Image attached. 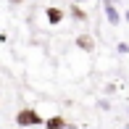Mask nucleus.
Here are the masks:
<instances>
[{"instance_id":"13","label":"nucleus","mask_w":129,"mask_h":129,"mask_svg":"<svg viewBox=\"0 0 129 129\" xmlns=\"http://www.w3.org/2000/svg\"><path fill=\"white\" fill-rule=\"evenodd\" d=\"M42 129H45V126H42Z\"/></svg>"},{"instance_id":"11","label":"nucleus","mask_w":129,"mask_h":129,"mask_svg":"<svg viewBox=\"0 0 129 129\" xmlns=\"http://www.w3.org/2000/svg\"><path fill=\"white\" fill-rule=\"evenodd\" d=\"M124 19H126V21H129V11H126V13H124Z\"/></svg>"},{"instance_id":"3","label":"nucleus","mask_w":129,"mask_h":129,"mask_svg":"<svg viewBox=\"0 0 129 129\" xmlns=\"http://www.w3.org/2000/svg\"><path fill=\"white\" fill-rule=\"evenodd\" d=\"M69 126V121L63 119V116H48V119H45V129H66Z\"/></svg>"},{"instance_id":"2","label":"nucleus","mask_w":129,"mask_h":129,"mask_svg":"<svg viewBox=\"0 0 129 129\" xmlns=\"http://www.w3.org/2000/svg\"><path fill=\"white\" fill-rule=\"evenodd\" d=\"M45 19H48V24H50V26H58V24L63 21V11H61V8H55V5H50V8L45 11Z\"/></svg>"},{"instance_id":"10","label":"nucleus","mask_w":129,"mask_h":129,"mask_svg":"<svg viewBox=\"0 0 129 129\" xmlns=\"http://www.w3.org/2000/svg\"><path fill=\"white\" fill-rule=\"evenodd\" d=\"M66 129H79V126H77V124H69V126H66Z\"/></svg>"},{"instance_id":"12","label":"nucleus","mask_w":129,"mask_h":129,"mask_svg":"<svg viewBox=\"0 0 129 129\" xmlns=\"http://www.w3.org/2000/svg\"><path fill=\"white\" fill-rule=\"evenodd\" d=\"M74 3H84V0H74Z\"/></svg>"},{"instance_id":"1","label":"nucleus","mask_w":129,"mask_h":129,"mask_svg":"<svg viewBox=\"0 0 129 129\" xmlns=\"http://www.w3.org/2000/svg\"><path fill=\"white\" fill-rule=\"evenodd\" d=\"M16 126L21 129H37V126H45V119L40 116L37 108H21L16 113Z\"/></svg>"},{"instance_id":"7","label":"nucleus","mask_w":129,"mask_h":129,"mask_svg":"<svg viewBox=\"0 0 129 129\" xmlns=\"http://www.w3.org/2000/svg\"><path fill=\"white\" fill-rule=\"evenodd\" d=\"M119 53H129V45L126 42H119Z\"/></svg>"},{"instance_id":"5","label":"nucleus","mask_w":129,"mask_h":129,"mask_svg":"<svg viewBox=\"0 0 129 129\" xmlns=\"http://www.w3.org/2000/svg\"><path fill=\"white\" fill-rule=\"evenodd\" d=\"M105 16H108V21H111L113 26L121 24V13L116 11V5H105Z\"/></svg>"},{"instance_id":"4","label":"nucleus","mask_w":129,"mask_h":129,"mask_svg":"<svg viewBox=\"0 0 129 129\" xmlns=\"http://www.w3.org/2000/svg\"><path fill=\"white\" fill-rule=\"evenodd\" d=\"M77 45H79V50H84V53H92V50H95V40H92L90 34H79V37H77Z\"/></svg>"},{"instance_id":"8","label":"nucleus","mask_w":129,"mask_h":129,"mask_svg":"<svg viewBox=\"0 0 129 129\" xmlns=\"http://www.w3.org/2000/svg\"><path fill=\"white\" fill-rule=\"evenodd\" d=\"M8 3H11V5H21L24 0H8Z\"/></svg>"},{"instance_id":"6","label":"nucleus","mask_w":129,"mask_h":129,"mask_svg":"<svg viewBox=\"0 0 129 129\" xmlns=\"http://www.w3.org/2000/svg\"><path fill=\"white\" fill-rule=\"evenodd\" d=\"M71 16H74V19H77V21H87V13H84V11H82V8H79L77 3H71Z\"/></svg>"},{"instance_id":"9","label":"nucleus","mask_w":129,"mask_h":129,"mask_svg":"<svg viewBox=\"0 0 129 129\" xmlns=\"http://www.w3.org/2000/svg\"><path fill=\"white\" fill-rule=\"evenodd\" d=\"M103 3H105V5H116L119 0H103Z\"/></svg>"}]
</instances>
